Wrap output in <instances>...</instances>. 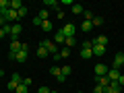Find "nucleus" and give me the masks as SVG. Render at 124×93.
<instances>
[{
  "label": "nucleus",
  "mask_w": 124,
  "mask_h": 93,
  "mask_svg": "<svg viewBox=\"0 0 124 93\" xmlns=\"http://www.w3.org/2000/svg\"><path fill=\"white\" fill-rule=\"evenodd\" d=\"M23 85H27V87H31V77H25V79H23Z\"/></svg>",
  "instance_id": "obj_37"
},
{
  "label": "nucleus",
  "mask_w": 124,
  "mask_h": 93,
  "mask_svg": "<svg viewBox=\"0 0 124 93\" xmlns=\"http://www.w3.org/2000/svg\"><path fill=\"white\" fill-rule=\"evenodd\" d=\"M21 31H23L21 23H13V25H10V37H19V35H21Z\"/></svg>",
  "instance_id": "obj_8"
},
{
  "label": "nucleus",
  "mask_w": 124,
  "mask_h": 93,
  "mask_svg": "<svg viewBox=\"0 0 124 93\" xmlns=\"http://www.w3.org/2000/svg\"><path fill=\"white\" fill-rule=\"evenodd\" d=\"M72 13H75V15H83L85 13V6L79 4V2H75V4H72Z\"/></svg>",
  "instance_id": "obj_15"
},
{
  "label": "nucleus",
  "mask_w": 124,
  "mask_h": 93,
  "mask_svg": "<svg viewBox=\"0 0 124 93\" xmlns=\"http://www.w3.org/2000/svg\"><path fill=\"white\" fill-rule=\"evenodd\" d=\"M41 29H44L46 33H50V31L54 29V25H52V23H50V21H44V23H41Z\"/></svg>",
  "instance_id": "obj_21"
},
{
  "label": "nucleus",
  "mask_w": 124,
  "mask_h": 93,
  "mask_svg": "<svg viewBox=\"0 0 124 93\" xmlns=\"http://www.w3.org/2000/svg\"><path fill=\"white\" fill-rule=\"evenodd\" d=\"M91 23H93V27H101V25H103V19H101V17H93Z\"/></svg>",
  "instance_id": "obj_27"
},
{
  "label": "nucleus",
  "mask_w": 124,
  "mask_h": 93,
  "mask_svg": "<svg viewBox=\"0 0 124 93\" xmlns=\"http://www.w3.org/2000/svg\"><path fill=\"white\" fill-rule=\"evenodd\" d=\"M37 93H50V89H48V87H46V85H41V87H39V89H37Z\"/></svg>",
  "instance_id": "obj_35"
},
{
  "label": "nucleus",
  "mask_w": 124,
  "mask_h": 93,
  "mask_svg": "<svg viewBox=\"0 0 124 93\" xmlns=\"http://www.w3.org/2000/svg\"><path fill=\"white\" fill-rule=\"evenodd\" d=\"M56 81H58V83L62 85V83H64V81H66V77H64V75H58V77H56Z\"/></svg>",
  "instance_id": "obj_36"
},
{
  "label": "nucleus",
  "mask_w": 124,
  "mask_h": 93,
  "mask_svg": "<svg viewBox=\"0 0 124 93\" xmlns=\"http://www.w3.org/2000/svg\"><path fill=\"white\" fill-rule=\"evenodd\" d=\"M91 48H93V39H85L81 44V50H91Z\"/></svg>",
  "instance_id": "obj_24"
},
{
  "label": "nucleus",
  "mask_w": 124,
  "mask_h": 93,
  "mask_svg": "<svg viewBox=\"0 0 124 93\" xmlns=\"http://www.w3.org/2000/svg\"><path fill=\"white\" fill-rule=\"evenodd\" d=\"M21 83H23V77L19 75V72H13V79L8 81V85H6V89L15 93V91H17V87H19V85H21Z\"/></svg>",
  "instance_id": "obj_2"
},
{
  "label": "nucleus",
  "mask_w": 124,
  "mask_h": 93,
  "mask_svg": "<svg viewBox=\"0 0 124 93\" xmlns=\"http://www.w3.org/2000/svg\"><path fill=\"white\" fill-rule=\"evenodd\" d=\"M120 75H122V70H116V68H108V79H110V83L112 81H118L120 79Z\"/></svg>",
  "instance_id": "obj_9"
},
{
  "label": "nucleus",
  "mask_w": 124,
  "mask_h": 93,
  "mask_svg": "<svg viewBox=\"0 0 124 93\" xmlns=\"http://www.w3.org/2000/svg\"><path fill=\"white\" fill-rule=\"evenodd\" d=\"M56 17H58V19H64V10L58 8V10H56Z\"/></svg>",
  "instance_id": "obj_38"
},
{
  "label": "nucleus",
  "mask_w": 124,
  "mask_h": 93,
  "mask_svg": "<svg viewBox=\"0 0 124 93\" xmlns=\"http://www.w3.org/2000/svg\"><path fill=\"white\" fill-rule=\"evenodd\" d=\"M91 52H93V56H103V54H106V46H97V44H93Z\"/></svg>",
  "instance_id": "obj_11"
},
{
  "label": "nucleus",
  "mask_w": 124,
  "mask_h": 93,
  "mask_svg": "<svg viewBox=\"0 0 124 93\" xmlns=\"http://www.w3.org/2000/svg\"><path fill=\"white\" fill-rule=\"evenodd\" d=\"M39 46H44V48L48 50V52L52 54V56H54V54H58V52H60V48H58V46L54 44L52 39H41V44H39Z\"/></svg>",
  "instance_id": "obj_3"
},
{
  "label": "nucleus",
  "mask_w": 124,
  "mask_h": 93,
  "mask_svg": "<svg viewBox=\"0 0 124 93\" xmlns=\"http://www.w3.org/2000/svg\"><path fill=\"white\" fill-rule=\"evenodd\" d=\"M4 35H6V31H4V29H0V39H2Z\"/></svg>",
  "instance_id": "obj_40"
},
{
  "label": "nucleus",
  "mask_w": 124,
  "mask_h": 93,
  "mask_svg": "<svg viewBox=\"0 0 124 93\" xmlns=\"http://www.w3.org/2000/svg\"><path fill=\"white\" fill-rule=\"evenodd\" d=\"M93 72H95V77H106L108 75V66L106 64H95V70Z\"/></svg>",
  "instance_id": "obj_10"
},
{
  "label": "nucleus",
  "mask_w": 124,
  "mask_h": 93,
  "mask_svg": "<svg viewBox=\"0 0 124 93\" xmlns=\"http://www.w3.org/2000/svg\"><path fill=\"white\" fill-rule=\"evenodd\" d=\"M83 17H85V21H93V13H91V10H87V8H85Z\"/></svg>",
  "instance_id": "obj_29"
},
{
  "label": "nucleus",
  "mask_w": 124,
  "mask_h": 93,
  "mask_svg": "<svg viewBox=\"0 0 124 93\" xmlns=\"http://www.w3.org/2000/svg\"><path fill=\"white\" fill-rule=\"evenodd\" d=\"M95 79H97V85H101L103 89L110 85V79H108V77H95Z\"/></svg>",
  "instance_id": "obj_18"
},
{
  "label": "nucleus",
  "mask_w": 124,
  "mask_h": 93,
  "mask_svg": "<svg viewBox=\"0 0 124 93\" xmlns=\"http://www.w3.org/2000/svg\"><path fill=\"white\" fill-rule=\"evenodd\" d=\"M64 46H66V48H75V46H77V37H66V41H64Z\"/></svg>",
  "instance_id": "obj_19"
},
{
  "label": "nucleus",
  "mask_w": 124,
  "mask_h": 93,
  "mask_svg": "<svg viewBox=\"0 0 124 93\" xmlns=\"http://www.w3.org/2000/svg\"><path fill=\"white\" fill-rule=\"evenodd\" d=\"M79 56H81V58H85V60H89V58L93 56V52H91V50H81Z\"/></svg>",
  "instance_id": "obj_25"
},
{
  "label": "nucleus",
  "mask_w": 124,
  "mask_h": 93,
  "mask_svg": "<svg viewBox=\"0 0 124 93\" xmlns=\"http://www.w3.org/2000/svg\"><path fill=\"white\" fill-rule=\"evenodd\" d=\"M70 72H72V68L68 66V64H66V66H62V75H64V77H68Z\"/></svg>",
  "instance_id": "obj_30"
},
{
  "label": "nucleus",
  "mask_w": 124,
  "mask_h": 93,
  "mask_svg": "<svg viewBox=\"0 0 124 93\" xmlns=\"http://www.w3.org/2000/svg\"><path fill=\"white\" fill-rule=\"evenodd\" d=\"M15 93H29V87H27V85H19V87H17V91H15Z\"/></svg>",
  "instance_id": "obj_28"
},
{
  "label": "nucleus",
  "mask_w": 124,
  "mask_h": 93,
  "mask_svg": "<svg viewBox=\"0 0 124 93\" xmlns=\"http://www.w3.org/2000/svg\"><path fill=\"white\" fill-rule=\"evenodd\" d=\"M50 93H58V91H52V89H50Z\"/></svg>",
  "instance_id": "obj_41"
},
{
  "label": "nucleus",
  "mask_w": 124,
  "mask_h": 93,
  "mask_svg": "<svg viewBox=\"0 0 124 93\" xmlns=\"http://www.w3.org/2000/svg\"><path fill=\"white\" fill-rule=\"evenodd\" d=\"M108 35H97L95 39H93V44H97V46H108Z\"/></svg>",
  "instance_id": "obj_13"
},
{
  "label": "nucleus",
  "mask_w": 124,
  "mask_h": 93,
  "mask_svg": "<svg viewBox=\"0 0 124 93\" xmlns=\"http://www.w3.org/2000/svg\"><path fill=\"white\" fill-rule=\"evenodd\" d=\"M62 33H64L66 37H75V33H77V25H72V23L62 25Z\"/></svg>",
  "instance_id": "obj_4"
},
{
  "label": "nucleus",
  "mask_w": 124,
  "mask_h": 93,
  "mask_svg": "<svg viewBox=\"0 0 124 93\" xmlns=\"http://www.w3.org/2000/svg\"><path fill=\"white\" fill-rule=\"evenodd\" d=\"M31 23H33V25H37V27H41V23H44V21H41L39 17H33V21H31Z\"/></svg>",
  "instance_id": "obj_33"
},
{
  "label": "nucleus",
  "mask_w": 124,
  "mask_h": 93,
  "mask_svg": "<svg viewBox=\"0 0 124 93\" xmlns=\"http://www.w3.org/2000/svg\"><path fill=\"white\" fill-rule=\"evenodd\" d=\"M8 8V0H0V10H6Z\"/></svg>",
  "instance_id": "obj_32"
},
{
  "label": "nucleus",
  "mask_w": 124,
  "mask_h": 93,
  "mask_svg": "<svg viewBox=\"0 0 124 93\" xmlns=\"http://www.w3.org/2000/svg\"><path fill=\"white\" fill-rule=\"evenodd\" d=\"M21 50V41H10V60L15 58V54Z\"/></svg>",
  "instance_id": "obj_12"
},
{
  "label": "nucleus",
  "mask_w": 124,
  "mask_h": 93,
  "mask_svg": "<svg viewBox=\"0 0 124 93\" xmlns=\"http://www.w3.org/2000/svg\"><path fill=\"white\" fill-rule=\"evenodd\" d=\"M54 44L56 46H64V41H66V35H64V33H62V29H58L56 33H54Z\"/></svg>",
  "instance_id": "obj_7"
},
{
  "label": "nucleus",
  "mask_w": 124,
  "mask_h": 93,
  "mask_svg": "<svg viewBox=\"0 0 124 93\" xmlns=\"http://www.w3.org/2000/svg\"><path fill=\"white\" fill-rule=\"evenodd\" d=\"M93 93H103V87L101 85H95V87H93Z\"/></svg>",
  "instance_id": "obj_34"
},
{
  "label": "nucleus",
  "mask_w": 124,
  "mask_h": 93,
  "mask_svg": "<svg viewBox=\"0 0 124 93\" xmlns=\"http://www.w3.org/2000/svg\"><path fill=\"white\" fill-rule=\"evenodd\" d=\"M17 13H19V19H23V17H27V6H23V8H19Z\"/></svg>",
  "instance_id": "obj_31"
},
{
  "label": "nucleus",
  "mask_w": 124,
  "mask_h": 93,
  "mask_svg": "<svg viewBox=\"0 0 124 93\" xmlns=\"http://www.w3.org/2000/svg\"><path fill=\"white\" fill-rule=\"evenodd\" d=\"M44 6H46V8H56L58 10V2H56V0H46Z\"/></svg>",
  "instance_id": "obj_20"
},
{
  "label": "nucleus",
  "mask_w": 124,
  "mask_h": 93,
  "mask_svg": "<svg viewBox=\"0 0 124 93\" xmlns=\"http://www.w3.org/2000/svg\"><path fill=\"white\" fill-rule=\"evenodd\" d=\"M103 93H122V87L118 85V81H112V83L103 89Z\"/></svg>",
  "instance_id": "obj_6"
},
{
  "label": "nucleus",
  "mask_w": 124,
  "mask_h": 93,
  "mask_svg": "<svg viewBox=\"0 0 124 93\" xmlns=\"http://www.w3.org/2000/svg\"><path fill=\"white\" fill-rule=\"evenodd\" d=\"M48 54H50V52L44 48V46H39V48H37V58H46Z\"/></svg>",
  "instance_id": "obj_22"
},
{
  "label": "nucleus",
  "mask_w": 124,
  "mask_h": 93,
  "mask_svg": "<svg viewBox=\"0 0 124 93\" xmlns=\"http://www.w3.org/2000/svg\"><path fill=\"white\" fill-rule=\"evenodd\" d=\"M77 93H83V91H77Z\"/></svg>",
  "instance_id": "obj_43"
},
{
  "label": "nucleus",
  "mask_w": 124,
  "mask_h": 93,
  "mask_svg": "<svg viewBox=\"0 0 124 93\" xmlns=\"http://www.w3.org/2000/svg\"><path fill=\"white\" fill-rule=\"evenodd\" d=\"M37 17H39L41 21H48V8H41L39 13H37Z\"/></svg>",
  "instance_id": "obj_26"
},
{
  "label": "nucleus",
  "mask_w": 124,
  "mask_h": 93,
  "mask_svg": "<svg viewBox=\"0 0 124 93\" xmlns=\"http://www.w3.org/2000/svg\"><path fill=\"white\" fill-rule=\"evenodd\" d=\"M91 29H93V23H91V21H83V23H81V31H85V33H89Z\"/></svg>",
  "instance_id": "obj_16"
},
{
  "label": "nucleus",
  "mask_w": 124,
  "mask_h": 93,
  "mask_svg": "<svg viewBox=\"0 0 124 93\" xmlns=\"http://www.w3.org/2000/svg\"><path fill=\"white\" fill-rule=\"evenodd\" d=\"M8 8L19 10V8H23V2H21V0H8Z\"/></svg>",
  "instance_id": "obj_14"
},
{
  "label": "nucleus",
  "mask_w": 124,
  "mask_h": 93,
  "mask_svg": "<svg viewBox=\"0 0 124 93\" xmlns=\"http://www.w3.org/2000/svg\"><path fill=\"white\" fill-rule=\"evenodd\" d=\"M122 64H124V54H122V52H118V54L114 56V62H112V68L120 70V68H122Z\"/></svg>",
  "instance_id": "obj_5"
},
{
  "label": "nucleus",
  "mask_w": 124,
  "mask_h": 93,
  "mask_svg": "<svg viewBox=\"0 0 124 93\" xmlns=\"http://www.w3.org/2000/svg\"><path fill=\"white\" fill-rule=\"evenodd\" d=\"M120 70H122V72H124V64H122V68H120Z\"/></svg>",
  "instance_id": "obj_42"
},
{
  "label": "nucleus",
  "mask_w": 124,
  "mask_h": 93,
  "mask_svg": "<svg viewBox=\"0 0 124 93\" xmlns=\"http://www.w3.org/2000/svg\"><path fill=\"white\" fill-rule=\"evenodd\" d=\"M118 85H120V87H124V72L120 75V79H118Z\"/></svg>",
  "instance_id": "obj_39"
},
{
  "label": "nucleus",
  "mask_w": 124,
  "mask_h": 93,
  "mask_svg": "<svg viewBox=\"0 0 124 93\" xmlns=\"http://www.w3.org/2000/svg\"><path fill=\"white\" fill-rule=\"evenodd\" d=\"M58 54H60V58L64 60V58H68V56H70V48H66V46H62V48H60V52H58Z\"/></svg>",
  "instance_id": "obj_17"
},
{
  "label": "nucleus",
  "mask_w": 124,
  "mask_h": 93,
  "mask_svg": "<svg viewBox=\"0 0 124 93\" xmlns=\"http://www.w3.org/2000/svg\"><path fill=\"white\" fill-rule=\"evenodd\" d=\"M27 56H29V46H27V44H21V50L15 54L13 60H17V62H21V64H23V62H27Z\"/></svg>",
  "instance_id": "obj_1"
},
{
  "label": "nucleus",
  "mask_w": 124,
  "mask_h": 93,
  "mask_svg": "<svg viewBox=\"0 0 124 93\" xmlns=\"http://www.w3.org/2000/svg\"><path fill=\"white\" fill-rule=\"evenodd\" d=\"M50 75H52V77H58V75H62V68H60V66H56V64H54V66L50 68Z\"/></svg>",
  "instance_id": "obj_23"
}]
</instances>
